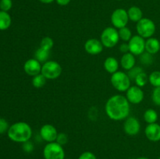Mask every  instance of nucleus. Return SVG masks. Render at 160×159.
<instances>
[{"mask_svg": "<svg viewBox=\"0 0 160 159\" xmlns=\"http://www.w3.org/2000/svg\"><path fill=\"white\" fill-rule=\"evenodd\" d=\"M143 90L138 86H131L126 91V98L130 102V104H140L144 99Z\"/></svg>", "mask_w": 160, "mask_h": 159, "instance_id": "nucleus-10", "label": "nucleus"}, {"mask_svg": "<svg viewBox=\"0 0 160 159\" xmlns=\"http://www.w3.org/2000/svg\"><path fill=\"white\" fill-rule=\"evenodd\" d=\"M120 51H121V52H123V54L127 52H129V46H128V43L124 42V43L121 44L120 46Z\"/></svg>", "mask_w": 160, "mask_h": 159, "instance_id": "nucleus-36", "label": "nucleus"}, {"mask_svg": "<svg viewBox=\"0 0 160 159\" xmlns=\"http://www.w3.org/2000/svg\"><path fill=\"white\" fill-rule=\"evenodd\" d=\"M71 0H56V3L59 6H65L67 5H68L69 3L70 2Z\"/></svg>", "mask_w": 160, "mask_h": 159, "instance_id": "nucleus-37", "label": "nucleus"}, {"mask_svg": "<svg viewBox=\"0 0 160 159\" xmlns=\"http://www.w3.org/2000/svg\"><path fill=\"white\" fill-rule=\"evenodd\" d=\"M156 26L153 20L148 18H143L138 21L136 25L138 34L143 38H149L152 37L156 33Z\"/></svg>", "mask_w": 160, "mask_h": 159, "instance_id": "nucleus-4", "label": "nucleus"}, {"mask_svg": "<svg viewBox=\"0 0 160 159\" xmlns=\"http://www.w3.org/2000/svg\"><path fill=\"white\" fill-rule=\"evenodd\" d=\"M42 65L41 62L34 58V59H28L25 62L23 70L28 76H34L40 74L42 71Z\"/></svg>", "mask_w": 160, "mask_h": 159, "instance_id": "nucleus-13", "label": "nucleus"}, {"mask_svg": "<svg viewBox=\"0 0 160 159\" xmlns=\"http://www.w3.org/2000/svg\"><path fill=\"white\" fill-rule=\"evenodd\" d=\"M9 123L5 118H0V134L7 132L9 129Z\"/></svg>", "mask_w": 160, "mask_h": 159, "instance_id": "nucleus-33", "label": "nucleus"}, {"mask_svg": "<svg viewBox=\"0 0 160 159\" xmlns=\"http://www.w3.org/2000/svg\"><path fill=\"white\" fill-rule=\"evenodd\" d=\"M160 50V41L156 37H149L145 41V51L151 55L158 53Z\"/></svg>", "mask_w": 160, "mask_h": 159, "instance_id": "nucleus-17", "label": "nucleus"}, {"mask_svg": "<svg viewBox=\"0 0 160 159\" xmlns=\"http://www.w3.org/2000/svg\"><path fill=\"white\" fill-rule=\"evenodd\" d=\"M62 71V66L56 61H47L42 66L41 73L47 80H55L59 77Z\"/></svg>", "mask_w": 160, "mask_h": 159, "instance_id": "nucleus-6", "label": "nucleus"}, {"mask_svg": "<svg viewBox=\"0 0 160 159\" xmlns=\"http://www.w3.org/2000/svg\"><path fill=\"white\" fill-rule=\"evenodd\" d=\"M144 119L148 124L156 123L158 120V113L152 108H148L144 113Z\"/></svg>", "mask_w": 160, "mask_h": 159, "instance_id": "nucleus-22", "label": "nucleus"}, {"mask_svg": "<svg viewBox=\"0 0 160 159\" xmlns=\"http://www.w3.org/2000/svg\"><path fill=\"white\" fill-rule=\"evenodd\" d=\"M128 17L129 20L133 22L138 23L143 18V12L142 10L138 6H131L128 10Z\"/></svg>", "mask_w": 160, "mask_h": 159, "instance_id": "nucleus-19", "label": "nucleus"}, {"mask_svg": "<svg viewBox=\"0 0 160 159\" xmlns=\"http://www.w3.org/2000/svg\"><path fill=\"white\" fill-rule=\"evenodd\" d=\"M135 55L131 52H127L122 55L120 59V65L125 70H130L135 66Z\"/></svg>", "mask_w": 160, "mask_h": 159, "instance_id": "nucleus-16", "label": "nucleus"}, {"mask_svg": "<svg viewBox=\"0 0 160 159\" xmlns=\"http://www.w3.org/2000/svg\"><path fill=\"white\" fill-rule=\"evenodd\" d=\"M134 81H135L136 85L138 86V87H145L147 84V83L148 82V76L143 71L136 76Z\"/></svg>", "mask_w": 160, "mask_h": 159, "instance_id": "nucleus-26", "label": "nucleus"}, {"mask_svg": "<svg viewBox=\"0 0 160 159\" xmlns=\"http://www.w3.org/2000/svg\"><path fill=\"white\" fill-rule=\"evenodd\" d=\"M129 46V52L134 55H140L145 51V38L138 35L132 36L131 40L128 42Z\"/></svg>", "mask_w": 160, "mask_h": 159, "instance_id": "nucleus-9", "label": "nucleus"}, {"mask_svg": "<svg viewBox=\"0 0 160 159\" xmlns=\"http://www.w3.org/2000/svg\"><path fill=\"white\" fill-rule=\"evenodd\" d=\"M23 148L26 152H31L34 149L33 143L30 141H27L25 143H23Z\"/></svg>", "mask_w": 160, "mask_h": 159, "instance_id": "nucleus-35", "label": "nucleus"}, {"mask_svg": "<svg viewBox=\"0 0 160 159\" xmlns=\"http://www.w3.org/2000/svg\"><path fill=\"white\" fill-rule=\"evenodd\" d=\"M148 82L154 87H160V71H153L148 76Z\"/></svg>", "mask_w": 160, "mask_h": 159, "instance_id": "nucleus-25", "label": "nucleus"}, {"mask_svg": "<svg viewBox=\"0 0 160 159\" xmlns=\"http://www.w3.org/2000/svg\"><path fill=\"white\" fill-rule=\"evenodd\" d=\"M145 137L152 142H158L160 140V125L158 123L148 124L145 129Z\"/></svg>", "mask_w": 160, "mask_h": 159, "instance_id": "nucleus-15", "label": "nucleus"}, {"mask_svg": "<svg viewBox=\"0 0 160 159\" xmlns=\"http://www.w3.org/2000/svg\"><path fill=\"white\" fill-rule=\"evenodd\" d=\"M118 33L120 39H121L122 41L125 42H128L132 37V33H131V31L128 26H124V27L119 29Z\"/></svg>", "mask_w": 160, "mask_h": 159, "instance_id": "nucleus-23", "label": "nucleus"}, {"mask_svg": "<svg viewBox=\"0 0 160 159\" xmlns=\"http://www.w3.org/2000/svg\"><path fill=\"white\" fill-rule=\"evenodd\" d=\"M103 47L104 46L101 41L96 38L88 39L84 43V50L86 51V52L88 53L89 55H92L100 54L102 51Z\"/></svg>", "mask_w": 160, "mask_h": 159, "instance_id": "nucleus-14", "label": "nucleus"}, {"mask_svg": "<svg viewBox=\"0 0 160 159\" xmlns=\"http://www.w3.org/2000/svg\"><path fill=\"white\" fill-rule=\"evenodd\" d=\"M120 37L118 31L115 27L108 26L105 28L101 34L100 41L102 43L103 46L107 48H112L117 45Z\"/></svg>", "mask_w": 160, "mask_h": 159, "instance_id": "nucleus-5", "label": "nucleus"}, {"mask_svg": "<svg viewBox=\"0 0 160 159\" xmlns=\"http://www.w3.org/2000/svg\"><path fill=\"white\" fill-rule=\"evenodd\" d=\"M39 1H40L41 2L44 3V4H49V3L53 2L56 1V0H39Z\"/></svg>", "mask_w": 160, "mask_h": 159, "instance_id": "nucleus-38", "label": "nucleus"}, {"mask_svg": "<svg viewBox=\"0 0 160 159\" xmlns=\"http://www.w3.org/2000/svg\"><path fill=\"white\" fill-rule=\"evenodd\" d=\"M111 84L112 87L118 91H127L131 87V79L128 73L122 71H117L111 76Z\"/></svg>", "mask_w": 160, "mask_h": 159, "instance_id": "nucleus-3", "label": "nucleus"}, {"mask_svg": "<svg viewBox=\"0 0 160 159\" xmlns=\"http://www.w3.org/2000/svg\"><path fill=\"white\" fill-rule=\"evenodd\" d=\"M129 20L128 11L122 8L115 9L111 15V22L116 29L127 26Z\"/></svg>", "mask_w": 160, "mask_h": 159, "instance_id": "nucleus-8", "label": "nucleus"}, {"mask_svg": "<svg viewBox=\"0 0 160 159\" xmlns=\"http://www.w3.org/2000/svg\"><path fill=\"white\" fill-rule=\"evenodd\" d=\"M12 23V19L8 12L0 10V31H6Z\"/></svg>", "mask_w": 160, "mask_h": 159, "instance_id": "nucleus-20", "label": "nucleus"}, {"mask_svg": "<svg viewBox=\"0 0 160 159\" xmlns=\"http://www.w3.org/2000/svg\"><path fill=\"white\" fill-rule=\"evenodd\" d=\"M137 159H150V158H148V157H140Z\"/></svg>", "mask_w": 160, "mask_h": 159, "instance_id": "nucleus-39", "label": "nucleus"}, {"mask_svg": "<svg viewBox=\"0 0 160 159\" xmlns=\"http://www.w3.org/2000/svg\"><path fill=\"white\" fill-rule=\"evenodd\" d=\"M64 159H65V158H64ZM66 159H71V158H66Z\"/></svg>", "mask_w": 160, "mask_h": 159, "instance_id": "nucleus-40", "label": "nucleus"}, {"mask_svg": "<svg viewBox=\"0 0 160 159\" xmlns=\"http://www.w3.org/2000/svg\"><path fill=\"white\" fill-rule=\"evenodd\" d=\"M12 6V0H0V9L2 11L8 12Z\"/></svg>", "mask_w": 160, "mask_h": 159, "instance_id": "nucleus-31", "label": "nucleus"}, {"mask_svg": "<svg viewBox=\"0 0 160 159\" xmlns=\"http://www.w3.org/2000/svg\"><path fill=\"white\" fill-rule=\"evenodd\" d=\"M152 99L156 105L160 106V87H155L152 94Z\"/></svg>", "mask_w": 160, "mask_h": 159, "instance_id": "nucleus-29", "label": "nucleus"}, {"mask_svg": "<svg viewBox=\"0 0 160 159\" xmlns=\"http://www.w3.org/2000/svg\"><path fill=\"white\" fill-rule=\"evenodd\" d=\"M103 65H104V69L106 70V72L112 74V73L118 71L119 62L116 58L108 57L105 60Z\"/></svg>", "mask_w": 160, "mask_h": 159, "instance_id": "nucleus-18", "label": "nucleus"}, {"mask_svg": "<svg viewBox=\"0 0 160 159\" xmlns=\"http://www.w3.org/2000/svg\"><path fill=\"white\" fill-rule=\"evenodd\" d=\"M53 45H54V41L52 38L50 37H43L40 42V48L48 50V51H50L53 48Z\"/></svg>", "mask_w": 160, "mask_h": 159, "instance_id": "nucleus-27", "label": "nucleus"}, {"mask_svg": "<svg viewBox=\"0 0 160 159\" xmlns=\"http://www.w3.org/2000/svg\"><path fill=\"white\" fill-rule=\"evenodd\" d=\"M142 72H143V70H142L141 67L139 66H134V68H132L131 70H128V75L129 76L130 79H131V80H135L136 76H138V75L139 74V73H141Z\"/></svg>", "mask_w": 160, "mask_h": 159, "instance_id": "nucleus-30", "label": "nucleus"}, {"mask_svg": "<svg viewBox=\"0 0 160 159\" xmlns=\"http://www.w3.org/2000/svg\"><path fill=\"white\" fill-rule=\"evenodd\" d=\"M159 159H160V157H159Z\"/></svg>", "mask_w": 160, "mask_h": 159, "instance_id": "nucleus-42", "label": "nucleus"}, {"mask_svg": "<svg viewBox=\"0 0 160 159\" xmlns=\"http://www.w3.org/2000/svg\"><path fill=\"white\" fill-rule=\"evenodd\" d=\"M40 136L45 141L48 143L55 142L58 136V132L54 126L50 124H45L41 127Z\"/></svg>", "mask_w": 160, "mask_h": 159, "instance_id": "nucleus-12", "label": "nucleus"}, {"mask_svg": "<svg viewBox=\"0 0 160 159\" xmlns=\"http://www.w3.org/2000/svg\"><path fill=\"white\" fill-rule=\"evenodd\" d=\"M56 142L59 143V144L63 146V145H65L68 142V137L64 132H59V133H58L57 137H56Z\"/></svg>", "mask_w": 160, "mask_h": 159, "instance_id": "nucleus-32", "label": "nucleus"}, {"mask_svg": "<svg viewBox=\"0 0 160 159\" xmlns=\"http://www.w3.org/2000/svg\"><path fill=\"white\" fill-rule=\"evenodd\" d=\"M48 58H49V51L40 47L34 52V59H37L41 63H45V62L48 61Z\"/></svg>", "mask_w": 160, "mask_h": 159, "instance_id": "nucleus-21", "label": "nucleus"}, {"mask_svg": "<svg viewBox=\"0 0 160 159\" xmlns=\"http://www.w3.org/2000/svg\"><path fill=\"white\" fill-rule=\"evenodd\" d=\"M43 155L45 159H64L65 151L62 145L56 141L51 142L47 143L44 147Z\"/></svg>", "mask_w": 160, "mask_h": 159, "instance_id": "nucleus-7", "label": "nucleus"}, {"mask_svg": "<svg viewBox=\"0 0 160 159\" xmlns=\"http://www.w3.org/2000/svg\"><path fill=\"white\" fill-rule=\"evenodd\" d=\"M124 132L129 136H135L140 132L141 124L140 122L135 117L128 116L126 118L123 124Z\"/></svg>", "mask_w": 160, "mask_h": 159, "instance_id": "nucleus-11", "label": "nucleus"}, {"mask_svg": "<svg viewBox=\"0 0 160 159\" xmlns=\"http://www.w3.org/2000/svg\"><path fill=\"white\" fill-rule=\"evenodd\" d=\"M105 110L110 119L121 121L129 116L131 106L126 97L121 94H116L109 98L106 101Z\"/></svg>", "mask_w": 160, "mask_h": 159, "instance_id": "nucleus-1", "label": "nucleus"}, {"mask_svg": "<svg viewBox=\"0 0 160 159\" xmlns=\"http://www.w3.org/2000/svg\"><path fill=\"white\" fill-rule=\"evenodd\" d=\"M78 159H97V157L91 151H85L79 156Z\"/></svg>", "mask_w": 160, "mask_h": 159, "instance_id": "nucleus-34", "label": "nucleus"}, {"mask_svg": "<svg viewBox=\"0 0 160 159\" xmlns=\"http://www.w3.org/2000/svg\"><path fill=\"white\" fill-rule=\"evenodd\" d=\"M47 79L42 74L37 75V76H33L32 79V84L35 88H42L46 84Z\"/></svg>", "mask_w": 160, "mask_h": 159, "instance_id": "nucleus-24", "label": "nucleus"}, {"mask_svg": "<svg viewBox=\"0 0 160 159\" xmlns=\"http://www.w3.org/2000/svg\"><path fill=\"white\" fill-rule=\"evenodd\" d=\"M140 61L142 64L144 65H151L153 62V57L152 55L149 54L147 51H145V52L142 53V55H140Z\"/></svg>", "mask_w": 160, "mask_h": 159, "instance_id": "nucleus-28", "label": "nucleus"}, {"mask_svg": "<svg viewBox=\"0 0 160 159\" xmlns=\"http://www.w3.org/2000/svg\"><path fill=\"white\" fill-rule=\"evenodd\" d=\"M117 1H120V0H117Z\"/></svg>", "mask_w": 160, "mask_h": 159, "instance_id": "nucleus-41", "label": "nucleus"}, {"mask_svg": "<svg viewBox=\"0 0 160 159\" xmlns=\"http://www.w3.org/2000/svg\"><path fill=\"white\" fill-rule=\"evenodd\" d=\"M9 138L17 143H25L29 141L32 137V129L25 122H17L9 126L7 131Z\"/></svg>", "mask_w": 160, "mask_h": 159, "instance_id": "nucleus-2", "label": "nucleus"}]
</instances>
